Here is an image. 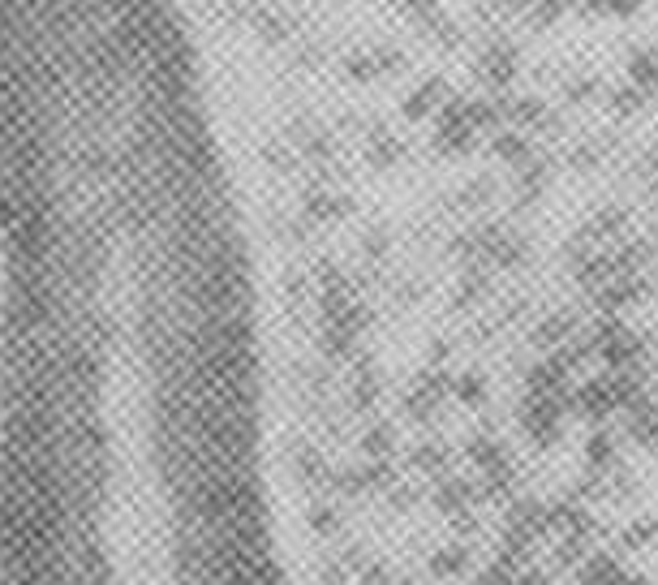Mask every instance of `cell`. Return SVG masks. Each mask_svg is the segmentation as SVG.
<instances>
[{
  "instance_id": "6da1fadb",
  "label": "cell",
  "mask_w": 658,
  "mask_h": 585,
  "mask_svg": "<svg viewBox=\"0 0 658 585\" xmlns=\"http://www.w3.org/2000/svg\"><path fill=\"white\" fill-rule=\"evenodd\" d=\"M0 585H323L246 177L155 18L0 35Z\"/></svg>"
}]
</instances>
